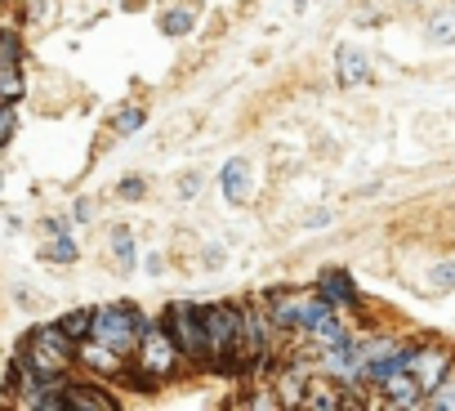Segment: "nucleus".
Returning a JSON list of instances; mask_svg holds the SVG:
<instances>
[{"label": "nucleus", "instance_id": "nucleus-5", "mask_svg": "<svg viewBox=\"0 0 455 411\" xmlns=\"http://www.w3.org/2000/svg\"><path fill=\"white\" fill-rule=\"evenodd\" d=\"M451 367H455V353L442 349V344H411V353H406V371L419 380L424 398L451 375Z\"/></svg>", "mask_w": 455, "mask_h": 411}, {"label": "nucleus", "instance_id": "nucleus-15", "mask_svg": "<svg viewBox=\"0 0 455 411\" xmlns=\"http://www.w3.org/2000/svg\"><path fill=\"white\" fill-rule=\"evenodd\" d=\"M428 41L433 45H451L455 41V10H442L428 19Z\"/></svg>", "mask_w": 455, "mask_h": 411}, {"label": "nucleus", "instance_id": "nucleus-23", "mask_svg": "<svg viewBox=\"0 0 455 411\" xmlns=\"http://www.w3.org/2000/svg\"><path fill=\"white\" fill-rule=\"evenodd\" d=\"M143 188H148V183H143L139 174H130V179L121 183V197H125V201H139V197H143Z\"/></svg>", "mask_w": 455, "mask_h": 411}, {"label": "nucleus", "instance_id": "nucleus-9", "mask_svg": "<svg viewBox=\"0 0 455 411\" xmlns=\"http://www.w3.org/2000/svg\"><path fill=\"white\" fill-rule=\"evenodd\" d=\"M63 398H68V411H116V398L99 384H63Z\"/></svg>", "mask_w": 455, "mask_h": 411}, {"label": "nucleus", "instance_id": "nucleus-21", "mask_svg": "<svg viewBox=\"0 0 455 411\" xmlns=\"http://www.w3.org/2000/svg\"><path fill=\"white\" fill-rule=\"evenodd\" d=\"M428 282H433V291H451V286H455V264H437V269L428 273Z\"/></svg>", "mask_w": 455, "mask_h": 411}, {"label": "nucleus", "instance_id": "nucleus-4", "mask_svg": "<svg viewBox=\"0 0 455 411\" xmlns=\"http://www.w3.org/2000/svg\"><path fill=\"white\" fill-rule=\"evenodd\" d=\"M134 353H139L134 362H139L148 375H156V380L174 375V371H179V358H183V353H179V344L165 335V326H161V322H148V326H143V335H139Z\"/></svg>", "mask_w": 455, "mask_h": 411}, {"label": "nucleus", "instance_id": "nucleus-18", "mask_svg": "<svg viewBox=\"0 0 455 411\" xmlns=\"http://www.w3.org/2000/svg\"><path fill=\"white\" fill-rule=\"evenodd\" d=\"M76 255H81V251H76V242H72L68 233H59V238H54V246L45 251V260H54V264H72Z\"/></svg>", "mask_w": 455, "mask_h": 411}, {"label": "nucleus", "instance_id": "nucleus-13", "mask_svg": "<svg viewBox=\"0 0 455 411\" xmlns=\"http://www.w3.org/2000/svg\"><path fill=\"white\" fill-rule=\"evenodd\" d=\"M304 389H308V375H304V367H286V371L277 375V393H282L277 402H282V407H286V402L295 407V402L304 398Z\"/></svg>", "mask_w": 455, "mask_h": 411}, {"label": "nucleus", "instance_id": "nucleus-20", "mask_svg": "<svg viewBox=\"0 0 455 411\" xmlns=\"http://www.w3.org/2000/svg\"><path fill=\"white\" fill-rule=\"evenodd\" d=\"M161 28H165L170 36H183V32L192 28V14H188V10H170V14L161 19Z\"/></svg>", "mask_w": 455, "mask_h": 411}, {"label": "nucleus", "instance_id": "nucleus-14", "mask_svg": "<svg viewBox=\"0 0 455 411\" xmlns=\"http://www.w3.org/2000/svg\"><path fill=\"white\" fill-rule=\"evenodd\" d=\"M112 260H116L121 273L134 269V233L130 229H112Z\"/></svg>", "mask_w": 455, "mask_h": 411}, {"label": "nucleus", "instance_id": "nucleus-10", "mask_svg": "<svg viewBox=\"0 0 455 411\" xmlns=\"http://www.w3.org/2000/svg\"><path fill=\"white\" fill-rule=\"evenodd\" d=\"M317 286H322V295H326L331 304H344V309L357 304V286H353V278H348L344 269H326Z\"/></svg>", "mask_w": 455, "mask_h": 411}, {"label": "nucleus", "instance_id": "nucleus-6", "mask_svg": "<svg viewBox=\"0 0 455 411\" xmlns=\"http://www.w3.org/2000/svg\"><path fill=\"white\" fill-rule=\"evenodd\" d=\"M219 188H223V197L233 206H246L255 197V165H251V157H233V161H228L223 174H219Z\"/></svg>", "mask_w": 455, "mask_h": 411}, {"label": "nucleus", "instance_id": "nucleus-3", "mask_svg": "<svg viewBox=\"0 0 455 411\" xmlns=\"http://www.w3.org/2000/svg\"><path fill=\"white\" fill-rule=\"evenodd\" d=\"M161 326H165V335L179 344V353L188 358V362H210V349H205V322H201V304H192V300H179V304H170L165 309V318H161Z\"/></svg>", "mask_w": 455, "mask_h": 411}, {"label": "nucleus", "instance_id": "nucleus-19", "mask_svg": "<svg viewBox=\"0 0 455 411\" xmlns=\"http://www.w3.org/2000/svg\"><path fill=\"white\" fill-rule=\"evenodd\" d=\"M424 407H451V411H455V375H446V380L424 398Z\"/></svg>", "mask_w": 455, "mask_h": 411}, {"label": "nucleus", "instance_id": "nucleus-17", "mask_svg": "<svg viewBox=\"0 0 455 411\" xmlns=\"http://www.w3.org/2000/svg\"><path fill=\"white\" fill-rule=\"evenodd\" d=\"M143 121H148V112H143V108H125V112H116V117H112V130H116V134H134Z\"/></svg>", "mask_w": 455, "mask_h": 411}, {"label": "nucleus", "instance_id": "nucleus-11", "mask_svg": "<svg viewBox=\"0 0 455 411\" xmlns=\"http://www.w3.org/2000/svg\"><path fill=\"white\" fill-rule=\"evenodd\" d=\"M335 68H339V85H362V81L371 77V63H366V54H362V50H353V45H339V54H335Z\"/></svg>", "mask_w": 455, "mask_h": 411}, {"label": "nucleus", "instance_id": "nucleus-2", "mask_svg": "<svg viewBox=\"0 0 455 411\" xmlns=\"http://www.w3.org/2000/svg\"><path fill=\"white\" fill-rule=\"evenodd\" d=\"M143 326H148L143 309H139V304H125V300H116V304H103V309H94L90 335H94V340H103L108 349H116V353H134V344H139Z\"/></svg>", "mask_w": 455, "mask_h": 411}, {"label": "nucleus", "instance_id": "nucleus-12", "mask_svg": "<svg viewBox=\"0 0 455 411\" xmlns=\"http://www.w3.org/2000/svg\"><path fill=\"white\" fill-rule=\"evenodd\" d=\"M339 393H344V389H339V380H308V389H304L299 407H326V411L348 407V398H339Z\"/></svg>", "mask_w": 455, "mask_h": 411}, {"label": "nucleus", "instance_id": "nucleus-16", "mask_svg": "<svg viewBox=\"0 0 455 411\" xmlns=\"http://www.w3.org/2000/svg\"><path fill=\"white\" fill-rule=\"evenodd\" d=\"M90 322H94V309H72V313L59 318V326H63L72 340H85V335H90Z\"/></svg>", "mask_w": 455, "mask_h": 411}, {"label": "nucleus", "instance_id": "nucleus-8", "mask_svg": "<svg viewBox=\"0 0 455 411\" xmlns=\"http://www.w3.org/2000/svg\"><path fill=\"white\" fill-rule=\"evenodd\" d=\"M379 393H384L388 407H424V389H419V380L406 367L393 371L388 380H379Z\"/></svg>", "mask_w": 455, "mask_h": 411}, {"label": "nucleus", "instance_id": "nucleus-22", "mask_svg": "<svg viewBox=\"0 0 455 411\" xmlns=\"http://www.w3.org/2000/svg\"><path fill=\"white\" fill-rule=\"evenodd\" d=\"M14 130H19V117H14V108L5 103V108H0V148L14 139Z\"/></svg>", "mask_w": 455, "mask_h": 411}, {"label": "nucleus", "instance_id": "nucleus-7", "mask_svg": "<svg viewBox=\"0 0 455 411\" xmlns=\"http://www.w3.org/2000/svg\"><path fill=\"white\" fill-rule=\"evenodd\" d=\"M76 362H81L85 371H94V375H121L125 353H116V349H108L103 340L85 335V340H76Z\"/></svg>", "mask_w": 455, "mask_h": 411}, {"label": "nucleus", "instance_id": "nucleus-1", "mask_svg": "<svg viewBox=\"0 0 455 411\" xmlns=\"http://www.w3.org/2000/svg\"><path fill=\"white\" fill-rule=\"evenodd\" d=\"M14 362L28 371L32 384H41V380H63V371L76 362V340H72L59 322L36 326V331L19 344V358H14Z\"/></svg>", "mask_w": 455, "mask_h": 411}]
</instances>
